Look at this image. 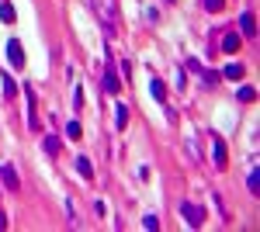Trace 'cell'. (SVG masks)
<instances>
[{"mask_svg": "<svg viewBox=\"0 0 260 232\" xmlns=\"http://www.w3.org/2000/svg\"><path fill=\"white\" fill-rule=\"evenodd\" d=\"M24 97H28V125H31V128H39V115H35V90L28 87Z\"/></svg>", "mask_w": 260, "mask_h": 232, "instance_id": "obj_6", "label": "cell"}, {"mask_svg": "<svg viewBox=\"0 0 260 232\" xmlns=\"http://www.w3.org/2000/svg\"><path fill=\"white\" fill-rule=\"evenodd\" d=\"M0 21H7V24H11V21H14V7H11V4H7V0H4V4H0Z\"/></svg>", "mask_w": 260, "mask_h": 232, "instance_id": "obj_16", "label": "cell"}, {"mask_svg": "<svg viewBox=\"0 0 260 232\" xmlns=\"http://www.w3.org/2000/svg\"><path fill=\"white\" fill-rule=\"evenodd\" d=\"M142 229H160V218H156V215H146V218H142Z\"/></svg>", "mask_w": 260, "mask_h": 232, "instance_id": "obj_18", "label": "cell"}, {"mask_svg": "<svg viewBox=\"0 0 260 232\" xmlns=\"http://www.w3.org/2000/svg\"><path fill=\"white\" fill-rule=\"evenodd\" d=\"M236 49H240V31H229V35L222 39V52H229V56H233Z\"/></svg>", "mask_w": 260, "mask_h": 232, "instance_id": "obj_7", "label": "cell"}, {"mask_svg": "<svg viewBox=\"0 0 260 232\" xmlns=\"http://www.w3.org/2000/svg\"><path fill=\"white\" fill-rule=\"evenodd\" d=\"M7 62H11V66H24V49H21V42L18 39H11L7 42Z\"/></svg>", "mask_w": 260, "mask_h": 232, "instance_id": "obj_2", "label": "cell"}, {"mask_svg": "<svg viewBox=\"0 0 260 232\" xmlns=\"http://www.w3.org/2000/svg\"><path fill=\"white\" fill-rule=\"evenodd\" d=\"M246 187H250L253 194H260V177H257V167H253V170H250V177H246Z\"/></svg>", "mask_w": 260, "mask_h": 232, "instance_id": "obj_13", "label": "cell"}, {"mask_svg": "<svg viewBox=\"0 0 260 232\" xmlns=\"http://www.w3.org/2000/svg\"><path fill=\"white\" fill-rule=\"evenodd\" d=\"M115 121H118V128H125V125H128V108H125V104H118V111H115Z\"/></svg>", "mask_w": 260, "mask_h": 232, "instance_id": "obj_15", "label": "cell"}, {"mask_svg": "<svg viewBox=\"0 0 260 232\" xmlns=\"http://www.w3.org/2000/svg\"><path fill=\"white\" fill-rule=\"evenodd\" d=\"M212 156H215V167H225V142H222L219 136H212Z\"/></svg>", "mask_w": 260, "mask_h": 232, "instance_id": "obj_3", "label": "cell"}, {"mask_svg": "<svg viewBox=\"0 0 260 232\" xmlns=\"http://www.w3.org/2000/svg\"><path fill=\"white\" fill-rule=\"evenodd\" d=\"M66 136H70V139H80V136H83L80 121H70V125H66Z\"/></svg>", "mask_w": 260, "mask_h": 232, "instance_id": "obj_17", "label": "cell"}, {"mask_svg": "<svg viewBox=\"0 0 260 232\" xmlns=\"http://www.w3.org/2000/svg\"><path fill=\"white\" fill-rule=\"evenodd\" d=\"M149 90H153V97H156V101H163V97H167V87H163V80H153V83H149Z\"/></svg>", "mask_w": 260, "mask_h": 232, "instance_id": "obj_14", "label": "cell"}, {"mask_svg": "<svg viewBox=\"0 0 260 232\" xmlns=\"http://www.w3.org/2000/svg\"><path fill=\"white\" fill-rule=\"evenodd\" d=\"M77 174L87 177V180L94 177V167H90V159H87V156H77Z\"/></svg>", "mask_w": 260, "mask_h": 232, "instance_id": "obj_9", "label": "cell"}, {"mask_svg": "<svg viewBox=\"0 0 260 232\" xmlns=\"http://www.w3.org/2000/svg\"><path fill=\"white\" fill-rule=\"evenodd\" d=\"M222 77H229V80H243V62H229V66L222 70Z\"/></svg>", "mask_w": 260, "mask_h": 232, "instance_id": "obj_10", "label": "cell"}, {"mask_svg": "<svg viewBox=\"0 0 260 232\" xmlns=\"http://www.w3.org/2000/svg\"><path fill=\"white\" fill-rule=\"evenodd\" d=\"M240 31L246 35V39H253L257 35V21H253V14L246 11V14H240Z\"/></svg>", "mask_w": 260, "mask_h": 232, "instance_id": "obj_4", "label": "cell"}, {"mask_svg": "<svg viewBox=\"0 0 260 232\" xmlns=\"http://www.w3.org/2000/svg\"><path fill=\"white\" fill-rule=\"evenodd\" d=\"M80 104H83V90L77 87V90H73V108H80Z\"/></svg>", "mask_w": 260, "mask_h": 232, "instance_id": "obj_21", "label": "cell"}, {"mask_svg": "<svg viewBox=\"0 0 260 232\" xmlns=\"http://www.w3.org/2000/svg\"><path fill=\"white\" fill-rule=\"evenodd\" d=\"M42 146H45V153H49V156L59 153V139H56V136H45V142H42Z\"/></svg>", "mask_w": 260, "mask_h": 232, "instance_id": "obj_12", "label": "cell"}, {"mask_svg": "<svg viewBox=\"0 0 260 232\" xmlns=\"http://www.w3.org/2000/svg\"><path fill=\"white\" fill-rule=\"evenodd\" d=\"M118 87H121V80L115 77V70H108V73H104V90H108V94H118Z\"/></svg>", "mask_w": 260, "mask_h": 232, "instance_id": "obj_8", "label": "cell"}, {"mask_svg": "<svg viewBox=\"0 0 260 232\" xmlns=\"http://www.w3.org/2000/svg\"><path fill=\"white\" fill-rule=\"evenodd\" d=\"M240 101H243V104H253V101H257V90H253L250 83H246V87H240Z\"/></svg>", "mask_w": 260, "mask_h": 232, "instance_id": "obj_11", "label": "cell"}, {"mask_svg": "<svg viewBox=\"0 0 260 232\" xmlns=\"http://www.w3.org/2000/svg\"><path fill=\"white\" fill-rule=\"evenodd\" d=\"M0 80H4V97H14V80L7 77V73H4Z\"/></svg>", "mask_w": 260, "mask_h": 232, "instance_id": "obj_20", "label": "cell"}, {"mask_svg": "<svg viewBox=\"0 0 260 232\" xmlns=\"http://www.w3.org/2000/svg\"><path fill=\"white\" fill-rule=\"evenodd\" d=\"M0 229H7V218H4V212H0Z\"/></svg>", "mask_w": 260, "mask_h": 232, "instance_id": "obj_22", "label": "cell"}, {"mask_svg": "<svg viewBox=\"0 0 260 232\" xmlns=\"http://www.w3.org/2000/svg\"><path fill=\"white\" fill-rule=\"evenodd\" d=\"M222 4H225V0H201V7H205V11H212V14L222 11Z\"/></svg>", "mask_w": 260, "mask_h": 232, "instance_id": "obj_19", "label": "cell"}, {"mask_svg": "<svg viewBox=\"0 0 260 232\" xmlns=\"http://www.w3.org/2000/svg\"><path fill=\"white\" fill-rule=\"evenodd\" d=\"M0 184L11 187V191H18V174H14V167H0Z\"/></svg>", "mask_w": 260, "mask_h": 232, "instance_id": "obj_5", "label": "cell"}, {"mask_svg": "<svg viewBox=\"0 0 260 232\" xmlns=\"http://www.w3.org/2000/svg\"><path fill=\"white\" fill-rule=\"evenodd\" d=\"M180 218H184L191 229H201V225H205V208L194 205V201H180Z\"/></svg>", "mask_w": 260, "mask_h": 232, "instance_id": "obj_1", "label": "cell"}]
</instances>
